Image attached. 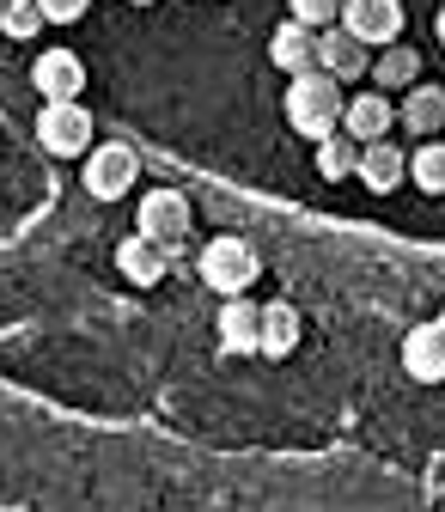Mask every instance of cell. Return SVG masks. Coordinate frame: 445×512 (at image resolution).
Instances as JSON below:
<instances>
[{
	"instance_id": "1",
	"label": "cell",
	"mask_w": 445,
	"mask_h": 512,
	"mask_svg": "<svg viewBox=\"0 0 445 512\" xmlns=\"http://www.w3.org/2000/svg\"><path fill=\"white\" fill-rule=\"evenodd\" d=\"M342 116H348V92L330 74H299L287 80V128L305 135L311 147H324L330 135H342Z\"/></svg>"
},
{
	"instance_id": "2",
	"label": "cell",
	"mask_w": 445,
	"mask_h": 512,
	"mask_svg": "<svg viewBox=\"0 0 445 512\" xmlns=\"http://www.w3.org/2000/svg\"><path fill=\"white\" fill-rule=\"evenodd\" d=\"M196 269H202V281L220 299H250V287H257V275H263V256L250 250L244 238H208Z\"/></svg>"
},
{
	"instance_id": "3",
	"label": "cell",
	"mask_w": 445,
	"mask_h": 512,
	"mask_svg": "<svg viewBox=\"0 0 445 512\" xmlns=\"http://www.w3.org/2000/svg\"><path fill=\"white\" fill-rule=\"evenodd\" d=\"M86 196L92 202H122L129 189L141 183V153L129 147V141H98L92 153H86Z\"/></svg>"
},
{
	"instance_id": "4",
	"label": "cell",
	"mask_w": 445,
	"mask_h": 512,
	"mask_svg": "<svg viewBox=\"0 0 445 512\" xmlns=\"http://www.w3.org/2000/svg\"><path fill=\"white\" fill-rule=\"evenodd\" d=\"M141 238L147 244H159V250H183V238H189V226H196V208H189V196L183 189H147L141 196Z\"/></svg>"
},
{
	"instance_id": "5",
	"label": "cell",
	"mask_w": 445,
	"mask_h": 512,
	"mask_svg": "<svg viewBox=\"0 0 445 512\" xmlns=\"http://www.w3.org/2000/svg\"><path fill=\"white\" fill-rule=\"evenodd\" d=\"M37 141H43V153H55V159H86V153L98 147V141H92V110H86V104H43Z\"/></svg>"
},
{
	"instance_id": "6",
	"label": "cell",
	"mask_w": 445,
	"mask_h": 512,
	"mask_svg": "<svg viewBox=\"0 0 445 512\" xmlns=\"http://www.w3.org/2000/svg\"><path fill=\"white\" fill-rule=\"evenodd\" d=\"M342 31L360 37L372 55H385L403 43V0H348L342 7Z\"/></svg>"
},
{
	"instance_id": "7",
	"label": "cell",
	"mask_w": 445,
	"mask_h": 512,
	"mask_svg": "<svg viewBox=\"0 0 445 512\" xmlns=\"http://www.w3.org/2000/svg\"><path fill=\"white\" fill-rule=\"evenodd\" d=\"M86 61L74 55V49H43L37 61H31V86L43 92V104H80L86 98Z\"/></svg>"
},
{
	"instance_id": "8",
	"label": "cell",
	"mask_w": 445,
	"mask_h": 512,
	"mask_svg": "<svg viewBox=\"0 0 445 512\" xmlns=\"http://www.w3.org/2000/svg\"><path fill=\"white\" fill-rule=\"evenodd\" d=\"M403 122V110L385 98V92H354L348 98V116H342V135L348 141H360V147H378V141H391V128Z\"/></svg>"
},
{
	"instance_id": "9",
	"label": "cell",
	"mask_w": 445,
	"mask_h": 512,
	"mask_svg": "<svg viewBox=\"0 0 445 512\" xmlns=\"http://www.w3.org/2000/svg\"><path fill=\"white\" fill-rule=\"evenodd\" d=\"M317 74H330V80H372V49L336 25V31L317 37Z\"/></svg>"
},
{
	"instance_id": "10",
	"label": "cell",
	"mask_w": 445,
	"mask_h": 512,
	"mask_svg": "<svg viewBox=\"0 0 445 512\" xmlns=\"http://www.w3.org/2000/svg\"><path fill=\"white\" fill-rule=\"evenodd\" d=\"M317 37L324 31H311V25H299V19H287L275 37H269V61L287 74V80H299V74H317Z\"/></svg>"
},
{
	"instance_id": "11",
	"label": "cell",
	"mask_w": 445,
	"mask_h": 512,
	"mask_svg": "<svg viewBox=\"0 0 445 512\" xmlns=\"http://www.w3.org/2000/svg\"><path fill=\"white\" fill-rule=\"evenodd\" d=\"M403 372L415 384H445V330L439 324H415L403 336Z\"/></svg>"
},
{
	"instance_id": "12",
	"label": "cell",
	"mask_w": 445,
	"mask_h": 512,
	"mask_svg": "<svg viewBox=\"0 0 445 512\" xmlns=\"http://www.w3.org/2000/svg\"><path fill=\"white\" fill-rule=\"evenodd\" d=\"M165 269H171V250L147 244L141 232L116 244V275L129 281V287H159V281H165Z\"/></svg>"
},
{
	"instance_id": "13",
	"label": "cell",
	"mask_w": 445,
	"mask_h": 512,
	"mask_svg": "<svg viewBox=\"0 0 445 512\" xmlns=\"http://www.w3.org/2000/svg\"><path fill=\"white\" fill-rule=\"evenodd\" d=\"M360 183L372 189V196H397V189L409 183V153L378 141V147H360Z\"/></svg>"
},
{
	"instance_id": "14",
	"label": "cell",
	"mask_w": 445,
	"mask_h": 512,
	"mask_svg": "<svg viewBox=\"0 0 445 512\" xmlns=\"http://www.w3.org/2000/svg\"><path fill=\"white\" fill-rule=\"evenodd\" d=\"M220 342H226L232 354H263V305L226 299V305H220Z\"/></svg>"
},
{
	"instance_id": "15",
	"label": "cell",
	"mask_w": 445,
	"mask_h": 512,
	"mask_svg": "<svg viewBox=\"0 0 445 512\" xmlns=\"http://www.w3.org/2000/svg\"><path fill=\"white\" fill-rule=\"evenodd\" d=\"M372 80H378V92H415L421 86V55L409 49V43H397V49H385V55H372Z\"/></svg>"
},
{
	"instance_id": "16",
	"label": "cell",
	"mask_w": 445,
	"mask_h": 512,
	"mask_svg": "<svg viewBox=\"0 0 445 512\" xmlns=\"http://www.w3.org/2000/svg\"><path fill=\"white\" fill-rule=\"evenodd\" d=\"M397 110H403V128H415L421 141H433L439 128H445V92H439V86H427V80H421L415 92H403V104H397Z\"/></svg>"
},
{
	"instance_id": "17",
	"label": "cell",
	"mask_w": 445,
	"mask_h": 512,
	"mask_svg": "<svg viewBox=\"0 0 445 512\" xmlns=\"http://www.w3.org/2000/svg\"><path fill=\"white\" fill-rule=\"evenodd\" d=\"M299 336H305V317L281 299V305H263V354L269 360H287L293 348H299Z\"/></svg>"
},
{
	"instance_id": "18",
	"label": "cell",
	"mask_w": 445,
	"mask_h": 512,
	"mask_svg": "<svg viewBox=\"0 0 445 512\" xmlns=\"http://www.w3.org/2000/svg\"><path fill=\"white\" fill-rule=\"evenodd\" d=\"M409 183L421 196H445V141H421L409 153Z\"/></svg>"
},
{
	"instance_id": "19",
	"label": "cell",
	"mask_w": 445,
	"mask_h": 512,
	"mask_svg": "<svg viewBox=\"0 0 445 512\" xmlns=\"http://www.w3.org/2000/svg\"><path fill=\"white\" fill-rule=\"evenodd\" d=\"M317 177H330V183H342V177H360V141H348V135H330L324 147H317Z\"/></svg>"
},
{
	"instance_id": "20",
	"label": "cell",
	"mask_w": 445,
	"mask_h": 512,
	"mask_svg": "<svg viewBox=\"0 0 445 512\" xmlns=\"http://www.w3.org/2000/svg\"><path fill=\"white\" fill-rule=\"evenodd\" d=\"M287 7H293V19H299V25H311V31H336L348 0H287Z\"/></svg>"
},
{
	"instance_id": "21",
	"label": "cell",
	"mask_w": 445,
	"mask_h": 512,
	"mask_svg": "<svg viewBox=\"0 0 445 512\" xmlns=\"http://www.w3.org/2000/svg\"><path fill=\"white\" fill-rule=\"evenodd\" d=\"M49 19H43V7H37V0H13V7H7V37H37Z\"/></svg>"
},
{
	"instance_id": "22",
	"label": "cell",
	"mask_w": 445,
	"mask_h": 512,
	"mask_svg": "<svg viewBox=\"0 0 445 512\" xmlns=\"http://www.w3.org/2000/svg\"><path fill=\"white\" fill-rule=\"evenodd\" d=\"M37 7H43L49 25H80V19L92 13V0H37Z\"/></svg>"
},
{
	"instance_id": "23",
	"label": "cell",
	"mask_w": 445,
	"mask_h": 512,
	"mask_svg": "<svg viewBox=\"0 0 445 512\" xmlns=\"http://www.w3.org/2000/svg\"><path fill=\"white\" fill-rule=\"evenodd\" d=\"M433 31H439V49H445V7L433 13Z\"/></svg>"
},
{
	"instance_id": "24",
	"label": "cell",
	"mask_w": 445,
	"mask_h": 512,
	"mask_svg": "<svg viewBox=\"0 0 445 512\" xmlns=\"http://www.w3.org/2000/svg\"><path fill=\"white\" fill-rule=\"evenodd\" d=\"M7 7H13V0H0V31H7Z\"/></svg>"
},
{
	"instance_id": "25",
	"label": "cell",
	"mask_w": 445,
	"mask_h": 512,
	"mask_svg": "<svg viewBox=\"0 0 445 512\" xmlns=\"http://www.w3.org/2000/svg\"><path fill=\"white\" fill-rule=\"evenodd\" d=\"M433 324H439V330H445V305H439V317H433Z\"/></svg>"
},
{
	"instance_id": "26",
	"label": "cell",
	"mask_w": 445,
	"mask_h": 512,
	"mask_svg": "<svg viewBox=\"0 0 445 512\" xmlns=\"http://www.w3.org/2000/svg\"><path fill=\"white\" fill-rule=\"evenodd\" d=\"M129 7H153V0H129Z\"/></svg>"
}]
</instances>
